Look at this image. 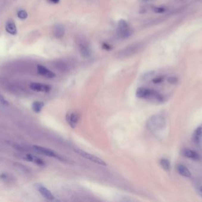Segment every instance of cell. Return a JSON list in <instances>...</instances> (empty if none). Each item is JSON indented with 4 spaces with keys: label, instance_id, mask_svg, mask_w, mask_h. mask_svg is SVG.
<instances>
[{
    "label": "cell",
    "instance_id": "2e32d148",
    "mask_svg": "<svg viewBox=\"0 0 202 202\" xmlns=\"http://www.w3.org/2000/svg\"><path fill=\"white\" fill-rule=\"evenodd\" d=\"M177 171L178 173L186 177H190L191 176V172L188 169L183 165H180L177 167Z\"/></svg>",
    "mask_w": 202,
    "mask_h": 202
},
{
    "label": "cell",
    "instance_id": "8fae6325",
    "mask_svg": "<svg viewBox=\"0 0 202 202\" xmlns=\"http://www.w3.org/2000/svg\"><path fill=\"white\" fill-rule=\"evenodd\" d=\"M5 30L7 33L11 35H16L17 29L14 22L12 19L8 20L5 25Z\"/></svg>",
    "mask_w": 202,
    "mask_h": 202
},
{
    "label": "cell",
    "instance_id": "4fadbf2b",
    "mask_svg": "<svg viewBox=\"0 0 202 202\" xmlns=\"http://www.w3.org/2000/svg\"><path fill=\"white\" fill-rule=\"evenodd\" d=\"M181 154L183 156L190 158L194 160H198L199 159V155L195 151H192L189 149H184L181 151Z\"/></svg>",
    "mask_w": 202,
    "mask_h": 202
},
{
    "label": "cell",
    "instance_id": "7402d4cb",
    "mask_svg": "<svg viewBox=\"0 0 202 202\" xmlns=\"http://www.w3.org/2000/svg\"><path fill=\"white\" fill-rule=\"evenodd\" d=\"M164 81V78L163 76H158L153 79V82L154 84H160Z\"/></svg>",
    "mask_w": 202,
    "mask_h": 202
},
{
    "label": "cell",
    "instance_id": "8992f818",
    "mask_svg": "<svg viewBox=\"0 0 202 202\" xmlns=\"http://www.w3.org/2000/svg\"><path fill=\"white\" fill-rule=\"evenodd\" d=\"M35 187L36 190L40 193V194L46 199L50 201L55 200V198L54 195L52 194V193L47 188H46L41 184L36 183L35 185Z\"/></svg>",
    "mask_w": 202,
    "mask_h": 202
},
{
    "label": "cell",
    "instance_id": "7a4b0ae2",
    "mask_svg": "<svg viewBox=\"0 0 202 202\" xmlns=\"http://www.w3.org/2000/svg\"><path fill=\"white\" fill-rule=\"evenodd\" d=\"M136 97L138 99H150L154 98L157 101H161L163 98L158 93L145 87H139L136 91Z\"/></svg>",
    "mask_w": 202,
    "mask_h": 202
},
{
    "label": "cell",
    "instance_id": "484cf974",
    "mask_svg": "<svg viewBox=\"0 0 202 202\" xmlns=\"http://www.w3.org/2000/svg\"><path fill=\"white\" fill-rule=\"evenodd\" d=\"M199 192H200V193L202 195V187H201L200 189H199Z\"/></svg>",
    "mask_w": 202,
    "mask_h": 202
},
{
    "label": "cell",
    "instance_id": "ac0fdd59",
    "mask_svg": "<svg viewBox=\"0 0 202 202\" xmlns=\"http://www.w3.org/2000/svg\"><path fill=\"white\" fill-rule=\"evenodd\" d=\"M160 165L161 167L166 171H168L170 169V163L168 160L163 158L160 160Z\"/></svg>",
    "mask_w": 202,
    "mask_h": 202
},
{
    "label": "cell",
    "instance_id": "e0dca14e",
    "mask_svg": "<svg viewBox=\"0 0 202 202\" xmlns=\"http://www.w3.org/2000/svg\"><path fill=\"white\" fill-rule=\"evenodd\" d=\"M202 138V128H198L193 135V140L195 143H199Z\"/></svg>",
    "mask_w": 202,
    "mask_h": 202
},
{
    "label": "cell",
    "instance_id": "5b68a950",
    "mask_svg": "<svg viewBox=\"0 0 202 202\" xmlns=\"http://www.w3.org/2000/svg\"><path fill=\"white\" fill-rule=\"evenodd\" d=\"M34 151L37 152H38V154L44 155L45 156H47L49 157H52V158H55L56 159H58V160H61L62 161H65V160H64V158L60 156V155H59L58 154H57L56 152H55L54 151H53L52 149H50L49 148H47L45 147H42L40 146H38V145H34L33 146Z\"/></svg>",
    "mask_w": 202,
    "mask_h": 202
},
{
    "label": "cell",
    "instance_id": "6da1fadb",
    "mask_svg": "<svg viewBox=\"0 0 202 202\" xmlns=\"http://www.w3.org/2000/svg\"><path fill=\"white\" fill-rule=\"evenodd\" d=\"M166 125L164 117L159 114L151 116L147 122V127L151 132H158L161 130Z\"/></svg>",
    "mask_w": 202,
    "mask_h": 202
},
{
    "label": "cell",
    "instance_id": "44dd1931",
    "mask_svg": "<svg viewBox=\"0 0 202 202\" xmlns=\"http://www.w3.org/2000/svg\"><path fill=\"white\" fill-rule=\"evenodd\" d=\"M102 48L103 49H104L105 51H111L112 49V46L109 44H108L107 43H105V42L102 43Z\"/></svg>",
    "mask_w": 202,
    "mask_h": 202
},
{
    "label": "cell",
    "instance_id": "3957f363",
    "mask_svg": "<svg viewBox=\"0 0 202 202\" xmlns=\"http://www.w3.org/2000/svg\"><path fill=\"white\" fill-rule=\"evenodd\" d=\"M133 33V30L124 19H121L118 21L117 27V34L122 39H127L130 37Z\"/></svg>",
    "mask_w": 202,
    "mask_h": 202
},
{
    "label": "cell",
    "instance_id": "9c48e42d",
    "mask_svg": "<svg viewBox=\"0 0 202 202\" xmlns=\"http://www.w3.org/2000/svg\"><path fill=\"white\" fill-rule=\"evenodd\" d=\"M78 49L80 55L84 58H89L91 55V50L88 45L84 42H81L78 44Z\"/></svg>",
    "mask_w": 202,
    "mask_h": 202
},
{
    "label": "cell",
    "instance_id": "7c38bea8",
    "mask_svg": "<svg viewBox=\"0 0 202 202\" xmlns=\"http://www.w3.org/2000/svg\"><path fill=\"white\" fill-rule=\"evenodd\" d=\"M24 158L30 162L33 163L34 164L40 166H45V163L40 158L32 155V154H26Z\"/></svg>",
    "mask_w": 202,
    "mask_h": 202
},
{
    "label": "cell",
    "instance_id": "30bf717a",
    "mask_svg": "<svg viewBox=\"0 0 202 202\" xmlns=\"http://www.w3.org/2000/svg\"><path fill=\"white\" fill-rule=\"evenodd\" d=\"M37 72L40 75L47 78H53L56 77V75L55 73L49 69L48 68L43 66L41 65H37Z\"/></svg>",
    "mask_w": 202,
    "mask_h": 202
},
{
    "label": "cell",
    "instance_id": "277c9868",
    "mask_svg": "<svg viewBox=\"0 0 202 202\" xmlns=\"http://www.w3.org/2000/svg\"><path fill=\"white\" fill-rule=\"evenodd\" d=\"M73 151L76 153L77 154L79 155L80 156H81L82 157L100 166H106L107 164L106 163L103 161L101 158L93 155L91 154L88 152H86L85 151H83V149H81L79 148H73Z\"/></svg>",
    "mask_w": 202,
    "mask_h": 202
},
{
    "label": "cell",
    "instance_id": "d4e9b609",
    "mask_svg": "<svg viewBox=\"0 0 202 202\" xmlns=\"http://www.w3.org/2000/svg\"><path fill=\"white\" fill-rule=\"evenodd\" d=\"M50 2L53 3V4H58L59 2H60V0H49Z\"/></svg>",
    "mask_w": 202,
    "mask_h": 202
},
{
    "label": "cell",
    "instance_id": "d6986e66",
    "mask_svg": "<svg viewBox=\"0 0 202 202\" xmlns=\"http://www.w3.org/2000/svg\"><path fill=\"white\" fill-rule=\"evenodd\" d=\"M17 16L19 19H20L21 20H25L27 18L28 14H27L26 11L23 10H19L18 11Z\"/></svg>",
    "mask_w": 202,
    "mask_h": 202
},
{
    "label": "cell",
    "instance_id": "9a60e30c",
    "mask_svg": "<svg viewBox=\"0 0 202 202\" xmlns=\"http://www.w3.org/2000/svg\"><path fill=\"white\" fill-rule=\"evenodd\" d=\"M44 106V103L43 101H34L32 104V110H33L34 112L36 113H39L41 111Z\"/></svg>",
    "mask_w": 202,
    "mask_h": 202
},
{
    "label": "cell",
    "instance_id": "4316f807",
    "mask_svg": "<svg viewBox=\"0 0 202 202\" xmlns=\"http://www.w3.org/2000/svg\"><path fill=\"white\" fill-rule=\"evenodd\" d=\"M145 1H148V0H145Z\"/></svg>",
    "mask_w": 202,
    "mask_h": 202
},
{
    "label": "cell",
    "instance_id": "5bb4252c",
    "mask_svg": "<svg viewBox=\"0 0 202 202\" xmlns=\"http://www.w3.org/2000/svg\"><path fill=\"white\" fill-rule=\"evenodd\" d=\"M65 33V30L62 25H56L53 29V34L57 39L62 38Z\"/></svg>",
    "mask_w": 202,
    "mask_h": 202
},
{
    "label": "cell",
    "instance_id": "ffe728a7",
    "mask_svg": "<svg viewBox=\"0 0 202 202\" xmlns=\"http://www.w3.org/2000/svg\"><path fill=\"white\" fill-rule=\"evenodd\" d=\"M153 11L156 13H164L166 10L164 7H155L153 8Z\"/></svg>",
    "mask_w": 202,
    "mask_h": 202
},
{
    "label": "cell",
    "instance_id": "603a6c76",
    "mask_svg": "<svg viewBox=\"0 0 202 202\" xmlns=\"http://www.w3.org/2000/svg\"><path fill=\"white\" fill-rule=\"evenodd\" d=\"M167 81H168V83H170V84H175L178 82V79L176 77L171 76V77H169L167 79Z\"/></svg>",
    "mask_w": 202,
    "mask_h": 202
},
{
    "label": "cell",
    "instance_id": "52a82bcc",
    "mask_svg": "<svg viewBox=\"0 0 202 202\" xmlns=\"http://www.w3.org/2000/svg\"><path fill=\"white\" fill-rule=\"evenodd\" d=\"M80 119V116L76 111H70L67 113L66 116V120L69 125L72 128H74L77 126Z\"/></svg>",
    "mask_w": 202,
    "mask_h": 202
},
{
    "label": "cell",
    "instance_id": "ba28073f",
    "mask_svg": "<svg viewBox=\"0 0 202 202\" xmlns=\"http://www.w3.org/2000/svg\"><path fill=\"white\" fill-rule=\"evenodd\" d=\"M30 88L37 92H43V93H49L52 87L47 84H42V83H38V82H32L30 85Z\"/></svg>",
    "mask_w": 202,
    "mask_h": 202
},
{
    "label": "cell",
    "instance_id": "cb8c5ba5",
    "mask_svg": "<svg viewBox=\"0 0 202 202\" xmlns=\"http://www.w3.org/2000/svg\"><path fill=\"white\" fill-rule=\"evenodd\" d=\"M0 102L4 105H7L9 104L8 101L4 98V97L0 93Z\"/></svg>",
    "mask_w": 202,
    "mask_h": 202
}]
</instances>
